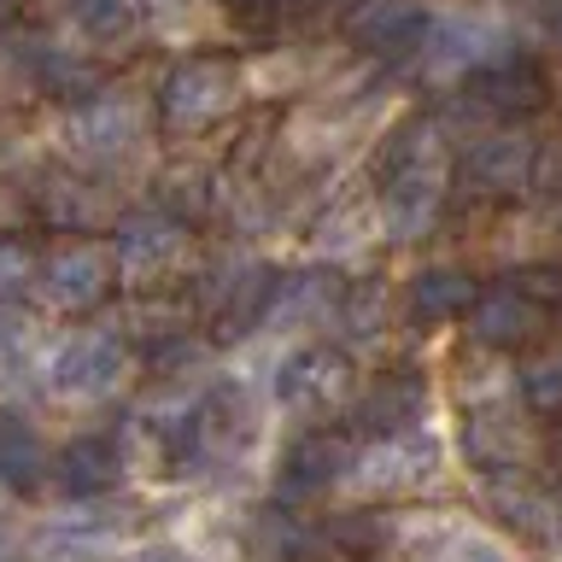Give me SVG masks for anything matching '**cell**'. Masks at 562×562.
I'll use <instances>...</instances> for the list:
<instances>
[{"label": "cell", "instance_id": "obj_25", "mask_svg": "<svg viewBox=\"0 0 562 562\" xmlns=\"http://www.w3.org/2000/svg\"><path fill=\"white\" fill-rule=\"evenodd\" d=\"M492 509L516 527V533H527V539H544L551 533V504L539 498V492H527V486H498L492 492Z\"/></svg>", "mask_w": 562, "mask_h": 562}, {"label": "cell", "instance_id": "obj_14", "mask_svg": "<svg viewBox=\"0 0 562 562\" xmlns=\"http://www.w3.org/2000/svg\"><path fill=\"white\" fill-rule=\"evenodd\" d=\"M422 30H428V18H422L416 0H363L346 24V35L369 53H404L422 42Z\"/></svg>", "mask_w": 562, "mask_h": 562}, {"label": "cell", "instance_id": "obj_3", "mask_svg": "<svg viewBox=\"0 0 562 562\" xmlns=\"http://www.w3.org/2000/svg\"><path fill=\"white\" fill-rule=\"evenodd\" d=\"M200 316L217 334H246L252 323L270 316V299H276V276L263 270V263H223V270H211L200 281Z\"/></svg>", "mask_w": 562, "mask_h": 562}, {"label": "cell", "instance_id": "obj_26", "mask_svg": "<svg viewBox=\"0 0 562 562\" xmlns=\"http://www.w3.org/2000/svg\"><path fill=\"white\" fill-rule=\"evenodd\" d=\"M422 562H504V551L486 533H469V527H446L439 539L422 544Z\"/></svg>", "mask_w": 562, "mask_h": 562}, {"label": "cell", "instance_id": "obj_10", "mask_svg": "<svg viewBox=\"0 0 562 562\" xmlns=\"http://www.w3.org/2000/svg\"><path fill=\"white\" fill-rule=\"evenodd\" d=\"M428 65L446 77V70H486V65H498L504 59V35L492 18L481 12H451V18H434L428 30Z\"/></svg>", "mask_w": 562, "mask_h": 562}, {"label": "cell", "instance_id": "obj_29", "mask_svg": "<svg viewBox=\"0 0 562 562\" xmlns=\"http://www.w3.org/2000/svg\"><path fill=\"white\" fill-rule=\"evenodd\" d=\"M35 217V200L24 188H12V182H0V235H12V228H24Z\"/></svg>", "mask_w": 562, "mask_h": 562}, {"label": "cell", "instance_id": "obj_5", "mask_svg": "<svg viewBox=\"0 0 562 562\" xmlns=\"http://www.w3.org/2000/svg\"><path fill=\"white\" fill-rule=\"evenodd\" d=\"M346 393H351V363L328 346H305L276 369V398L293 416H328L346 404Z\"/></svg>", "mask_w": 562, "mask_h": 562}, {"label": "cell", "instance_id": "obj_31", "mask_svg": "<svg viewBox=\"0 0 562 562\" xmlns=\"http://www.w3.org/2000/svg\"><path fill=\"white\" fill-rule=\"evenodd\" d=\"M140 562H188V557H182V551H147Z\"/></svg>", "mask_w": 562, "mask_h": 562}, {"label": "cell", "instance_id": "obj_23", "mask_svg": "<svg viewBox=\"0 0 562 562\" xmlns=\"http://www.w3.org/2000/svg\"><path fill=\"white\" fill-rule=\"evenodd\" d=\"M334 316H340L346 340H375V334H381V316H386L381 281H358L351 293H340V305H334Z\"/></svg>", "mask_w": 562, "mask_h": 562}, {"label": "cell", "instance_id": "obj_13", "mask_svg": "<svg viewBox=\"0 0 562 562\" xmlns=\"http://www.w3.org/2000/svg\"><path fill=\"white\" fill-rule=\"evenodd\" d=\"M422 411H428V381L411 375V369H393V375H381L369 386V398L358 404V422L363 434H404V428H422Z\"/></svg>", "mask_w": 562, "mask_h": 562}, {"label": "cell", "instance_id": "obj_19", "mask_svg": "<svg viewBox=\"0 0 562 562\" xmlns=\"http://www.w3.org/2000/svg\"><path fill=\"white\" fill-rule=\"evenodd\" d=\"M42 474H47V451H42V439H35V428L24 416H0V486L35 492Z\"/></svg>", "mask_w": 562, "mask_h": 562}, {"label": "cell", "instance_id": "obj_9", "mask_svg": "<svg viewBox=\"0 0 562 562\" xmlns=\"http://www.w3.org/2000/svg\"><path fill=\"white\" fill-rule=\"evenodd\" d=\"M434 469H439V446L422 428H404V434H386L363 451L358 481L369 492H411V486L428 481Z\"/></svg>", "mask_w": 562, "mask_h": 562}, {"label": "cell", "instance_id": "obj_8", "mask_svg": "<svg viewBox=\"0 0 562 562\" xmlns=\"http://www.w3.org/2000/svg\"><path fill=\"white\" fill-rule=\"evenodd\" d=\"M346 469H358V446L340 428H311L305 439H293L281 457V492L288 498H311V492L334 486Z\"/></svg>", "mask_w": 562, "mask_h": 562}, {"label": "cell", "instance_id": "obj_7", "mask_svg": "<svg viewBox=\"0 0 562 562\" xmlns=\"http://www.w3.org/2000/svg\"><path fill=\"white\" fill-rule=\"evenodd\" d=\"M439 188H446V158H428V165H411V170H393L375 182V211L386 223L393 240H416L428 228L434 205H439Z\"/></svg>", "mask_w": 562, "mask_h": 562}, {"label": "cell", "instance_id": "obj_21", "mask_svg": "<svg viewBox=\"0 0 562 562\" xmlns=\"http://www.w3.org/2000/svg\"><path fill=\"white\" fill-rule=\"evenodd\" d=\"M35 211L53 223V228H94L100 217V193L88 188V182H42V193H35Z\"/></svg>", "mask_w": 562, "mask_h": 562}, {"label": "cell", "instance_id": "obj_33", "mask_svg": "<svg viewBox=\"0 0 562 562\" xmlns=\"http://www.w3.org/2000/svg\"><path fill=\"white\" fill-rule=\"evenodd\" d=\"M12 7H18V0H0V12H12Z\"/></svg>", "mask_w": 562, "mask_h": 562}, {"label": "cell", "instance_id": "obj_34", "mask_svg": "<svg viewBox=\"0 0 562 562\" xmlns=\"http://www.w3.org/2000/svg\"><path fill=\"white\" fill-rule=\"evenodd\" d=\"M0 562H7V557H0Z\"/></svg>", "mask_w": 562, "mask_h": 562}, {"label": "cell", "instance_id": "obj_18", "mask_svg": "<svg viewBox=\"0 0 562 562\" xmlns=\"http://www.w3.org/2000/svg\"><path fill=\"white\" fill-rule=\"evenodd\" d=\"M340 305V288H334L328 270H299L288 281H276V299H270V323H316Z\"/></svg>", "mask_w": 562, "mask_h": 562}, {"label": "cell", "instance_id": "obj_1", "mask_svg": "<svg viewBox=\"0 0 562 562\" xmlns=\"http://www.w3.org/2000/svg\"><path fill=\"white\" fill-rule=\"evenodd\" d=\"M130 369V346L112 328H77L47 358V386L59 398H105Z\"/></svg>", "mask_w": 562, "mask_h": 562}, {"label": "cell", "instance_id": "obj_12", "mask_svg": "<svg viewBox=\"0 0 562 562\" xmlns=\"http://www.w3.org/2000/svg\"><path fill=\"white\" fill-rule=\"evenodd\" d=\"M544 328V305L533 293L521 288H492V293H474V305H469V334L481 346H527L533 334Z\"/></svg>", "mask_w": 562, "mask_h": 562}, {"label": "cell", "instance_id": "obj_30", "mask_svg": "<svg viewBox=\"0 0 562 562\" xmlns=\"http://www.w3.org/2000/svg\"><path fill=\"white\" fill-rule=\"evenodd\" d=\"M12 363H18V328H7V323H0V375H7Z\"/></svg>", "mask_w": 562, "mask_h": 562}, {"label": "cell", "instance_id": "obj_24", "mask_svg": "<svg viewBox=\"0 0 562 562\" xmlns=\"http://www.w3.org/2000/svg\"><path fill=\"white\" fill-rule=\"evenodd\" d=\"M516 386H521L527 411L562 416V351H544V358H533V363L516 375Z\"/></svg>", "mask_w": 562, "mask_h": 562}, {"label": "cell", "instance_id": "obj_6", "mask_svg": "<svg viewBox=\"0 0 562 562\" xmlns=\"http://www.w3.org/2000/svg\"><path fill=\"white\" fill-rule=\"evenodd\" d=\"M188 252V223L170 217V211H147V217H130L117 228V270L135 281V288H158Z\"/></svg>", "mask_w": 562, "mask_h": 562}, {"label": "cell", "instance_id": "obj_11", "mask_svg": "<svg viewBox=\"0 0 562 562\" xmlns=\"http://www.w3.org/2000/svg\"><path fill=\"white\" fill-rule=\"evenodd\" d=\"M135 135H140V112H135V100H123V94H94V100L77 105V117H70V147L82 158H94V165L123 158L135 147Z\"/></svg>", "mask_w": 562, "mask_h": 562}, {"label": "cell", "instance_id": "obj_17", "mask_svg": "<svg viewBox=\"0 0 562 562\" xmlns=\"http://www.w3.org/2000/svg\"><path fill=\"white\" fill-rule=\"evenodd\" d=\"M469 176L481 193H521L533 176V140L527 135H492L469 153Z\"/></svg>", "mask_w": 562, "mask_h": 562}, {"label": "cell", "instance_id": "obj_27", "mask_svg": "<svg viewBox=\"0 0 562 562\" xmlns=\"http://www.w3.org/2000/svg\"><path fill=\"white\" fill-rule=\"evenodd\" d=\"M70 12H77V24L94 35V42H105V35H117L130 24L135 0H70Z\"/></svg>", "mask_w": 562, "mask_h": 562}, {"label": "cell", "instance_id": "obj_32", "mask_svg": "<svg viewBox=\"0 0 562 562\" xmlns=\"http://www.w3.org/2000/svg\"><path fill=\"white\" fill-rule=\"evenodd\" d=\"M147 7H176V0H147Z\"/></svg>", "mask_w": 562, "mask_h": 562}, {"label": "cell", "instance_id": "obj_16", "mask_svg": "<svg viewBox=\"0 0 562 562\" xmlns=\"http://www.w3.org/2000/svg\"><path fill=\"white\" fill-rule=\"evenodd\" d=\"M463 451L474 469H492V474H516L521 457H527V439L516 428V416L504 411H474L463 422Z\"/></svg>", "mask_w": 562, "mask_h": 562}, {"label": "cell", "instance_id": "obj_4", "mask_svg": "<svg viewBox=\"0 0 562 562\" xmlns=\"http://www.w3.org/2000/svg\"><path fill=\"white\" fill-rule=\"evenodd\" d=\"M158 105L176 130H205L223 112H235V65L223 59H188L176 65L165 88H158Z\"/></svg>", "mask_w": 562, "mask_h": 562}, {"label": "cell", "instance_id": "obj_28", "mask_svg": "<svg viewBox=\"0 0 562 562\" xmlns=\"http://www.w3.org/2000/svg\"><path fill=\"white\" fill-rule=\"evenodd\" d=\"M35 263L42 258H30L18 240H0V299H18L35 281Z\"/></svg>", "mask_w": 562, "mask_h": 562}, {"label": "cell", "instance_id": "obj_15", "mask_svg": "<svg viewBox=\"0 0 562 562\" xmlns=\"http://www.w3.org/2000/svg\"><path fill=\"white\" fill-rule=\"evenodd\" d=\"M123 474V457L112 439H70V446L59 451V463H53V481H59V492H70V498H100V492H112Z\"/></svg>", "mask_w": 562, "mask_h": 562}, {"label": "cell", "instance_id": "obj_20", "mask_svg": "<svg viewBox=\"0 0 562 562\" xmlns=\"http://www.w3.org/2000/svg\"><path fill=\"white\" fill-rule=\"evenodd\" d=\"M474 305V281L463 270H422L411 288V316L416 323H451Z\"/></svg>", "mask_w": 562, "mask_h": 562}, {"label": "cell", "instance_id": "obj_22", "mask_svg": "<svg viewBox=\"0 0 562 562\" xmlns=\"http://www.w3.org/2000/svg\"><path fill=\"white\" fill-rule=\"evenodd\" d=\"M481 105H492V112H516V105H539L544 100V82L533 77V70H509L504 59L498 65H486V77H481Z\"/></svg>", "mask_w": 562, "mask_h": 562}, {"label": "cell", "instance_id": "obj_2", "mask_svg": "<svg viewBox=\"0 0 562 562\" xmlns=\"http://www.w3.org/2000/svg\"><path fill=\"white\" fill-rule=\"evenodd\" d=\"M117 281V252L94 240H65L35 263V288L53 311H94Z\"/></svg>", "mask_w": 562, "mask_h": 562}]
</instances>
